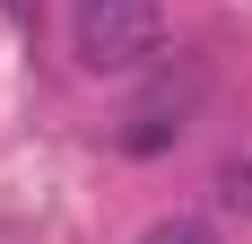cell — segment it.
<instances>
[{
	"label": "cell",
	"instance_id": "cell-4",
	"mask_svg": "<svg viewBox=\"0 0 252 244\" xmlns=\"http://www.w3.org/2000/svg\"><path fill=\"white\" fill-rule=\"evenodd\" d=\"M139 244H218V227H209V218H157Z\"/></svg>",
	"mask_w": 252,
	"mask_h": 244
},
{
	"label": "cell",
	"instance_id": "cell-3",
	"mask_svg": "<svg viewBox=\"0 0 252 244\" xmlns=\"http://www.w3.org/2000/svg\"><path fill=\"white\" fill-rule=\"evenodd\" d=\"M218 201L226 209H252V148H235L226 166H218Z\"/></svg>",
	"mask_w": 252,
	"mask_h": 244
},
{
	"label": "cell",
	"instance_id": "cell-5",
	"mask_svg": "<svg viewBox=\"0 0 252 244\" xmlns=\"http://www.w3.org/2000/svg\"><path fill=\"white\" fill-rule=\"evenodd\" d=\"M9 18H18V26H35V0H9Z\"/></svg>",
	"mask_w": 252,
	"mask_h": 244
},
{
	"label": "cell",
	"instance_id": "cell-2",
	"mask_svg": "<svg viewBox=\"0 0 252 244\" xmlns=\"http://www.w3.org/2000/svg\"><path fill=\"white\" fill-rule=\"evenodd\" d=\"M191 114H200V70L183 61V70L148 79V87L130 96V114H122V148H130V157H157V148L183 140V122H191Z\"/></svg>",
	"mask_w": 252,
	"mask_h": 244
},
{
	"label": "cell",
	"instance_id": "cell-1",
	"mask_svg": "<svg viewBox=\"0 0 252 244\" xmlns=\"http://www.w3.org/2000/svg\"><path fill=\"white\" fill-rule=\"evenodd\" d=\"M70 44H78L87 70H139V61L165 52V9L157 0H78Z\"/></svg>",
	"mask_w": 252,
	"mask_h": 244
}]
</instances>
